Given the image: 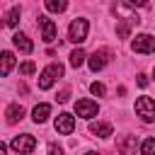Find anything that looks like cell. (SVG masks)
<instances>
[{
	"instance_id": "1",
	"label": "cell",
	"mask_w": 155,
	"mask_h": 155,
	"mask_svg": "<svg viewBox=\"0 0 155 155\" xmlns=\"http://www.w3.org/2000/svg\"><path fill=\"white\" fill-rule=\"evenodd\" d=\"M61 75H63V65H61V63H51V65H46V68L41 70V75H39V90H48Z\"/></svg>"
},
{
	"instance_id": "2",
	"label": "cell",
	"mask_w": 155,
	"mask_h": 155,
	"mask_svg": "<svg viewBox=\"0 0 155 155\" xmlns=\"http://www.w3.org/2000/svg\"><path fill=\"white\" fill-rule=\"evenodd\" d=\"M87 19H82V17H78V19H73L70 22V27H68V39L73 41V44H82L85 39H87Z\"/></svg>"
},
{
	"instance_id": "3",
	"label": "cell",
	"mask_w": 155,
	"mask_h": 155,
	"mask_svg": "<svg viewBox=\"0 0 155 155\" xmlns=\"http://www.w3.org/2000/svg\"><path fill=\"white\" fill-rule=\"evenodd\" d=\"M136 114L145 121V124H153L155 121V102L150 97H138L136 99Z\"/></svg>"
},
{
	"instance_id": "4",
	"label": "cell",
	"mask_w": 155,
	"mask_h": 155,
	"mask_svg": "<svg viewBox=\"0 0 155 155\" xmlns=\"http://www.w3.org/2000/svg\"><path fill=\"white\" fill-rule=\"evenodd\" d=\"M12 148H15L19 155H29V153L36 148V138H34V136H29V133L15 136V138H12Z\"/></svg>"
},
{
	"instance_id": "5",
	"label": "cell",
	"mask_w": 155,
	"mask_h": 155,
	"mask_svg": "<svg viewBox=\"0 0 155 155\" xmlns=\"http://www.w3.org/2000/svg\"><path fill=\"white\" fill-rule=\"evenodd\" d=\"M131 48L136 53H155V36L150 34H138L133 41H131Z\"/></svg>"
},
{
	"instance_id": "6",
	"label": "cell",
	"mask_w": 155,
	"mask_h": 155,
	"mask_svg": "<svg viewBox=\"0 0 155 155\" xmlns=\"http://www.w3.org/2000/svg\"><path fill=\"white\" fill-rule=\"evenodd\" d=\"M56 131H58L61 136H70V133L75 131V116L68 114V111L58 114V116H56Z\"/></svg>"
},
{
	"instance_id": "7",
	"label": "cell",
	"mask_w": 155,
	"mask_h": 155,
	"mask_svg": "<svg viewBox=\"0 0 155 155\" xmlns=\"http://www.w3.org/2000/svg\"><path fill=\"white\" fill-rule=\"evenodd\" d=\"M97 111H99V107L92 99H78L75 102V114L82 119H92V116H97Z\"/></svg>"
},
{
	"instance_id": "8",
	"label": "cell",
	"mask_w": 155,
	"mask_h": 155,
	"mask_svg": "<svg viewBox=\"0 0 155 155\" xmlns=\"http://www.w3.org/2000/svg\"><path fill=\"white\" fill-rule=\"evenodd\" d=\"M107 63H109V51H104V48L94 51V53L87 58V65H90V70H92V73H99Z\"/></svg>"
},
{
	"instance_id": "9",
	"label": "cell",
	"mask_w": 155,
	"mask_h": 155,
	"mask_svg": "<svg viewBox=\"0 0 155 155\" xmlns=\"http://www.w3.org/2000/svg\"><path fill=\"white\" fill-rule=\"evenodd\" d=\"M39 27H41V39L46 41V44H51L53 39H56V24H53V19H48V17H39Z\"/></svg>"
},
{
	"instance_id": "10",
	"label": "cell",
	"mask_w": 155,
	"mask_h": 155,
	"mask_svg": "<svg viewBox=\"0 0 155 155\" xmlns=\"http://www.w3.org/2000/svg\"><path fill=\"white\" fill-rule=\"evenodd\" d=\"M140 19H138V15H126L121 22H119V27H116V34L121 36V39H128V34H131V27H136Z\"/></svg>"
},
{
	"instance_id": "11",
	"label": "cell",
	"mask_w": 155,
	"mask_h": 155,
	"mask_svg": "<svg viewBox=\"0 0 155 155\" xmlns=\"http://www.w3.org/2000/svg\"><path fill=\"white\" fill-rule=\"evenodd\" d=\"M12 44L22 51V53H31V48H34V44L27 39V34H22V31H17L15 36H12Z\"/></svg>"
},
{
	"instance_id": "12",
	"label": "cell",
	"mask_w": 155,
	"mask_h": 155,
	"mask_svg": "<svg viewBox=\"0 0 155 155\" xmlns=\"http://www.w3.org/2000/svg\"><path fill=\"white\" fill-rule=\"evenodd\" d=\"M2 65H0V75L2 78H7L10 75V70H12V65H15V56H12V51H2Z\"/></svg>"
},
{
	"instance_id": "13",
	"label": "cell",
	"mask_w": 155,
	"mask_h": 155,
	"mask_svg": "<svg viewBox=\"0 0 155 155\" xmlns=\"http://www.w3.org/2000/svg\"><path fill=\"white\" fill-rule=\"evenodd\" d=\"M48 114H51V107H48V104H36L34 111H31V119H34L36 124H44V121L48 119Z\"/></svg>"
},
{
	"instance_id": "14",
	"label": "cell",
	"mask_w": 155,
	"mask_h": 155,
	"mask_svg": "<svg viewBox=\"0 0 155 155\" xmlns=\"http://www.w3.org/2000/svg\"><path fill=\"white\" fill-rule=\"evenodd\" d=\"M5 116H7V124H17V121L24 116V109H22L19 104H10L7 111H5Z\"/></svg>"
},
{
	"instance_id": "15",
	"label": "cell",
	"mask_w": 155,
	"mask_h": 155,
	"mask_svg": "<svg viewBox=\"0 0 155 155\" xmlns=\"http://www.w3.org/2000/svg\"><path fill=\"white\" fill-rule=\"evenodd\" d=\"M90 131L99 138H109L111 136V124H90Z\"/></svg>"
},
{
	"instance_id": "16",
	"label": "cell",
	"mask_w": 155,
	"mask_h": 155,
	"mask_svg": "<svg viewBox=\"0 0 155 155\" xmlns=\"http://www.w3.org/2000/svg\"><path fill=\"white\" fill-rule=\"evenodd\" d=\"M44 5H46V10H48V12L58 15V12H65L68 0H44Z\"/></svg>"
},
{
	"instance_id": "17",
	"label": "cell",
	"mask_w": 155,
	"mask_h": 155,
	"mask_svg": "<svg viewBox=\"0 0 155 155\" xmlns=\"http://www.w3.org/2000/svg\"><path fill=\"white\" fill-rule=\"evenodd\" d=\"M85 58H87L85 51H82V48H75V51L70 53V65H73V68H80V65L85 63Z\"/></svg>"
},
{
	"instance_id": "18",
	"label": "cell",
	"mask_w": 155,
	"mask_h": 155,
	"mask_svg": "<svg viewBox=\"0 0 155 155\" xmlns=\"http://www.w3.org/2000/svg\"><path fill=\"white\" fill-rule=\"evenodd\" d=\"M140 155H155V138H145L140 143Z\"/></svg>"
},
{
	"instance_id": "19",
	"label": "cell",
	"mask_w": 155,
	"mask_h": 155,
	"mask_svg": "<svg viewBox=\"0 0 155 155\" xmlns=\"http://www.w3.org/2000/svg\"><path fill=\"white\" fill-rule=\"evenodd\" d=\"M17 22H19V7H12L7 12V17H5V24L7 27H17Z\"/></svg>"
},
{
	"instance_id": "20",
	"label": "cell",
	"mask_w": 155,
	"mask_h": 155,
	"mask_svg": "<svg viewBox=\"0 0 155 155\" xmlns=\"http://www.w3.org/2000/svg\"><path fill=\"white\" fill-rule=\"evenodd\" d=\"M133 148H136L133 138H124L121 140V155H133Z\"/></svg>"
},
{
	"instance_id": "21",
	"label": "cell",
	"mask_w": 155,
	"mask_h": 155,
	"mask_svg": "<svg viewBox=\"0 0 155 155\" xmlns=\"http://www.w3.org/2000/svg\"><path fill=\"white\" fill-rule=\"evenodd\" d=\"M34 70H36V65H34L31 61H24V63L19 65V73H22V75H31Z\"/></svg>"
},
{
	"instance_id": "22",
	"label": "cell",
	"mask_w": 155,
	"mask_h": 155,
	"mask_svg": "<svg viewBox=\"0 0 155 155\" xmlns=\"http://www.w3.org/2000/svg\"><path fill=\"white\" fill-rule=\"evenodd\" d=\"M90 90H92V94H97V97H102V94L107 92V87H104L102 82H92V85H90Z\"/></svg>"
},
{
	"instance_id": "23",
	"label": "cell",
	"mask_w": 155,
	"mask_h": 155,
	"mask_svg": "<svg viewBox=\"0 0 155 155\" xmlns=\"http://www.w3.org/2000/svg\"><path fill=\"white\" fill-rule=\"evenodd\" d=\"M48 155H63V148H61L58 143H51V145H48Z\"/></svg>"
},
{
	"instance_id": "24",
	"label": "cell",
	"mask_w": 155,
	"mask_h": 155,
	"mask_svg": "<svg viewBox=\"0 0 155 155\" xmlns=\"http://www.w3.org/2000/svg\"><path fill=\"white\" fill-rule=\"evenodd\" d=\"M136 82H138L140 87H148V75H143V73H140V75L136 78Z\"/></svg>"
},
{
	"instance_id": "25",
	"label": "cell",
	"mask_w": 155,
	"mask_h": 155,
	"mask_svg": "<svg viewBox=\"0 0 155 155\" xmlns=\"http://www.w3.org/2000/svg\"><path fill=\"white\" fill-rule=\"evenodd\" d=\"M128 5H133V7H145L148 5V0H126Z\"/></svg>"
},
{
	"instance_id": "26",
	"label": "cell",
	"mask_w": 155,
	"mask_h": 155,
	"mask_svg": "<svg viewBox=\"0 0 155 155\" xmlns=\"http://www.w3.org/2000/svg\"><path fill=\"white\" fill-rule=\"evenodd\" d=\"M58 102H68V90H63V92L58 94Z\"/></svg>"
},
{
	"instance_id": "27",
	"label": "cell",
	"mask_w": 155,
	"mask_h": 155,
	"mask_svg": "<svg viewBox=\"0 0 155 155\" xmlns=\"http://www.w3.org/2000/svg\"><path fill=\"white\" fill-rule=\"evenodd\" d=\"M0 155H7V145H5V143L0 145Z\"/></svg>"
},
{
	"instance_id": "28",
	"label": "cell",
	"mask_w": 155,
	"mask_h": 155,
	"mask_svg": "<svg viewBox=\"0 0 155 155\" xmlns=\"http://www.w3.org/2000/svg\"><path fill=\"white\" fill-rule=\"evenodd\" d=\"M85 155H99V153H94V150H87V153H85Z\"/></svg>"
}]
</instances>
